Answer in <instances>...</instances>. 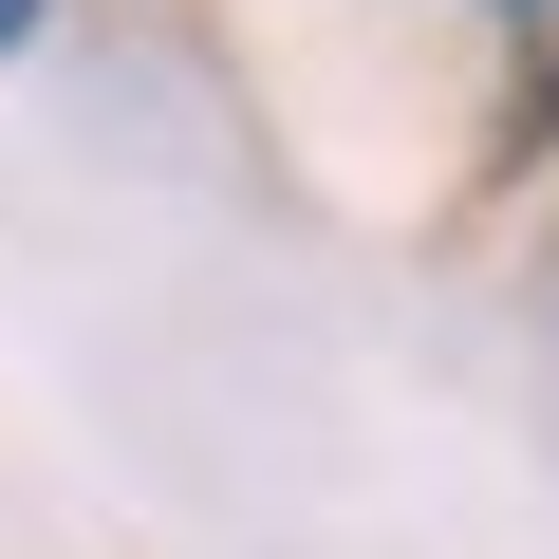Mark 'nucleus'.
<instances>
[{
    "instance_id": "1",
    "label": "nucleus",
    "mask_w": 559,
    "mask_h": 559,
    "mask_svg": "<svg viewBox=\"0 0 559 559\" xmlns=\"http://www.w3.org/2000/svg\"><path fill=\"white\" fill-rule=\"evenodd\" d=\"M38 20H57V0H0V38H38Z\"/></svg>"
}]
</instances>
